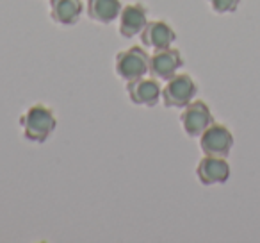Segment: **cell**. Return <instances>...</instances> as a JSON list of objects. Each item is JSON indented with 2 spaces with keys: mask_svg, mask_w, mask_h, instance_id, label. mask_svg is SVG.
<instances>
[{
  "mask_svg": "<svg viewBox=\"0 0 260 243\" xmlns=\"http://www.w3.org/2000/svg\"><path fill=\"white\" fill-rule=\"evenodd\" d=\"M20 125L23 129L25 140L43 143L54 132L55 125H57V118L48 105L34 104L20 116Z\"/></svg>",
  "mask_w": 260,
  "mask_h": 243,
  "instance_id": "cell-1",
  "label": "cell"
},
{
  "mask_svg": "<svg viewBox=\"0 0 260 243\" xmlns=\"http://www.w3.org/2000/svg\"><path fill=\"white\" fill-rule=\"evenodd\" d=\"M139 36H141L143 45L148 48H153V50L171 47L173 41L177 40V34H175L173 27H170V23H166L164 20L148 22Z\"/></svg>",
  "mask_w": 260,
  "mask_h": 243,
  "instance_id": "cell-10",
  "label": "cell"
},
{
  "mask_svg": "<svg viewBox=\"0 0 260 243\" xmlns=\"http://www.w3.org/2000/svg\"><path fill=\"white\" fill-rule=\"evenodd\" d=\"M198 181L205 186L223 184L230 177V165L226 163V157L219 156H203L196 167Z\"/></svg>",
  "mask_w": 260,
  "mask_h": 243,
  "instance_id": "cell-8",
  "label": "cell"
},
{
  "mask_svg": "<svg viewBox=\"0 0 260 243\" xmlns=\"http://www.w3.org/2000/svg\"><path fill=\"white\" fill-rule=\"evenodd\" d=\"M126 93L134 104L152 107L162 97V88L155 77H139L126 83Z\"/></svg>",
  "mask_w": 260,
  "mask_h": 243,
  "instance_id": "cell-7",
  "label": "cell"
},
{
  "mask_svg": "<svg viewBox=\"0 0 260 243\" xmlns=\"http://www.w3.org/2000/svg\"><path fill=\"white\" fill-rule=\"evenodd\" d=\"M184 66V58H182L180 50L177 48H159L153 50L150 56V75L155 79L168 80Z\"/></svg>",
  "mask_w": 260,
  "mask_h": 243,
  "instance_id": "cell-6",
  "label": "cell"
},
{
  "mask_svg": "<svg viewBox=\"0 0 260 243\" xmlns=\"http://www.w3.org/2000/svg\"><path fill=\"white\" fill-rule=\"evenodd\" d=\"M148 23V11L143 4H126L119 13V34L123 38H134L143 33Z\"/></svg>",
  "mask_w": 260,
  "mask_h": 243,
  "instance_id": "cell-9",
  "label": "cell"
},
{
  "mask_svg": "<svg viewBox=\"0 0 260 243\" xmlns=\"http://www.w3.org/2000/svg\"><path fill=\"white\" fill-rule=\"evenodd\" d=\"M198 93V86L187 73H175L166 80L162 88V102L166 107H182L184 109Z\"/></svg>",
  "mask_w": 260,
  "mask_h": 243,
  "instance_id": "cell-3",
  "label": "cell"
},
{
  "mask_svg": "<svg viewBox=\"0 0 260 243\" xmlns=\"http://www.w3.org/2000/svg\"><path fill=\"white\" fill-rule=\"evenodd\" d=\"M119 0H87V16L96 23H111L121 13Z\"/></svg>",
  "mask_w": 260,
  "mask_h": 243,
  "instance_id": "cell-12",
  "label": "cell"
},
{
  "mask_svg": "<svg viewBox=\"0 0 260 243\" xmlns=\"http://www.w3.org/2000/svg\"><path fill=\"white\" fill-rule=\"evenodd\" d=\"M214 13L224 15V13H234L239 8L241 0H207Z\"/></svg>",
  "mask_w": 260,
  "mask_h": 243,
  "instance_id": "cell-13",
  "label": "cell"
},
{
  "mask_svg": "<svg viewBox=\"0 0 260 243\" xmlns=\"http://www.w3.org/2000/svg\"><path fill=\"white\" fill-rule=\"evenodd\" d=\"M180 124L184 127L185 134L191 136V138H198L210 124H214V116L210 113L209 105L203 100H192L182 111Z\"/></svg>",
  "mask_w": 260,
  "mask_h": 243,
  "instance_id": "cell-5",
  "label": "cell"
},
{
  "mask_svg": "<svg viewBox=\"0 0 260 243\" xmlns=\"http://www.w3.org/2000/svg\"><path fill=\"white\" fill-rule=\"evenodd\" d=\"M82 0H50V16L59 25H73L82 15Z\"/></svg>",
  "mask_w": 260,
  "mask_h": 243,
  "instance_id": "cell-11",
  "label": "cell"
},
{
  "mask_svg": "<svg viewBox=\"0 0 260 243\" xmlns=\"http://www.w3.org/2000/svg\"><path fill=\"white\" fill-rule=\"evenodd\" d=\"M200 147L207 156L226 157L234 147V134L223 124H210L200 136Z\"/></svg>",
  "mask_w": 260,
  "mask_h": 243,
  "instance_id": "cell-4",
  "label": "cell"
},
{
  "mask_svg": "<svg viewBox=\"0 0 260 243\" xmlns=\"http://www.w3.org/2000/svg\"><path fill=\"white\" fill-rule=\"evenodd\" d=\"M150 72V56L145 48L134 47L126 48L116 56V73L123 80H134L139 77H145Z\"/></svg>",
  "mask_w": 260,
  "mask_h": 243,
  "instance_id": "cell-2",
  "label": "cell"
}]
</instances>
